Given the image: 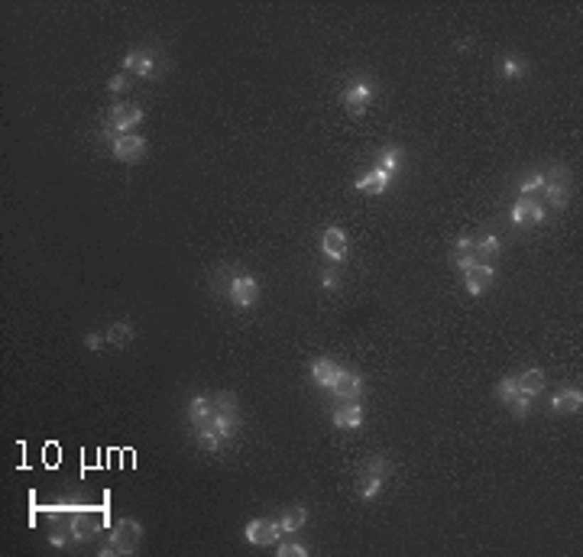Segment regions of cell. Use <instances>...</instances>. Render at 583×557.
Listing matches in <instances>:
<instances>
[{"mask_svg": "<svg viewBox=\"0 0 583 557\" xmlns=\"http://www.w3.org/2000/svg\"><path fill=\"white\" fill-rule=\"evenodd\" d=\"M139 538H143V525L133 519H124V521H117L114 531H110V544H104L101 554H133L139 544Z\"/></svg>", "mask_w": 583, "mask_h": 557, "instance_id": "cell-1", "label": "cell"}, {"mask_svg": "<svg viewBox=\"0 0 583 557\" xmlns=\"http://www.w3.org/2000/svg\"><path fill=\"white\" fill-rule=\"evenodd\" d=\"M114 156L120 162H130V166L146 159V139L137 133H120V136H114Z\"/></svg>", "mask_w": 583, "mask_h": 557, "instance_id": "cell-2", "label": "cell"}, {"mask_svg": "<svg viewBox=\"0 0 583 557\" xmlns=\"http://www.w3.org/2000/svg\"><path fill=\"white\" fill-rule=\"evenodd\" d=\"M139 120H143V110L137 104H114L110 107V130H117V136L120 133H133V126Z\"/></svg>", "mask_w": 583, "mask_h": 557, "instance_id": "cell-3", "label": "cell"}, {"mask_svg": "<svg viewBox=\"0 0 583 557\" xmlns=\"http://www.w3.org/2000/svg\"><path fill=\"white\" fill-rule=\"evenodd\" d=\"M230 298L237 308H253L256 298H260V286H256L253 276H237L230 282Z\"/></svg>", "mask_w": 583, "mask_h": 557, "instance_id": "cell-4", "label": "cell"}, {"mask_svg": "<svg viewBox=\"0 0 583 557\" xmlns=\"http://www.w3.org/2000/svg\"><path fill=\"white\" fill-rule=\"evenodd\" d=\"M247 541L250 544H276L279 535H282V528H279V521H269V519H253L247 525Z\"/></svg>", "mask_w": 583, "mask_h": 557, "instance_id": "cell-5", "label": "cell"}, {"mask_svg": "<svg viewBox=\"0 0 583 557\" xmlns=\"http://www.w3.org/2000/svg\"><path fill=\"white\" fill-rule=\"evenodd\" d=\"M464 278H466V292L480 295V292H486V288L493 286L496 272H493V266H486V263H470L464 269Z\"/></svg>", "mask_w": 583, "mask_h": 557, "instance_id": "cell-6", "label": "cell"}, {"mask_svg": "<svg viewBox=\"0 0 583 557\" xmlns=\"http://www.w3.org/2000/svg\"><path fill=\"white\" fill-rule=\"evenodd\" d=\"M97 528H101V519H97L95 509H78L72 519V538L78 541H91L97 535Z\"/></svg>", "mask_w": 583, "mask_h": 557, "instance_id": "cell-7", "label": "cell"}, {"mask_svg": "<svg viewBox=\"0 0 583 557\" xmlns=\"http://www.w3.org/2000/svg\"><path fill=\"white\" fill-rule=\"evenodd\" d=\"M373 101V88L370 85H353L350 91H343V107H347L350 117H363V110Z\"/></svg>", "mask_w": 583, "mask_h": 557, "instance_id": "cell-8", "label": "cell"}, {"mask_svg": "<svg viewBox=\"0 0 583 557\" xmlns=\"http://www.w3.org/2000/svg\"><path fill=\"white\" fill-rule=\"evenodd\" d=\"M331 392H334L341 402H357L360 392H363V379H360L357 373H347V369H343V373L337 376V382L331 386Z\"/></svg>", "mask_w": 583, "mask_h": 557, "instance_id": "cell-9", "label": "cell"}, {"mask_svg": "<svg viewBox=\"0 0 583 557\" xmlns=\"http://www.w3.org/2000/svg\"><path fill=\"white\" fill-rule=\"evenodd\" d=\"M567 198H570V178L567 175H561V182L557 178H547L545 175V188H541V201H551L554 207H564L567 205Z\"/></svg>", "mask_w": 583, "mask_h": 557, "instance_id": "cell-10", "label": "cell"}, {"mask_svg": "<svg viewBox=\"0 0 583 557\" xmlns=\"http://www.w3.org/2000/svg\"><path fill=\"white\" fill-rule=\"evenodd\" d=\"M321 249H324V256L334 259V263L347 259V237H343V230H337V227L324 230V237H321Z\"/></svg>", "mask_w": 583, "mask_h": 557, "instance_id": "cell-11", "label": "cell"}, {"mask_svg": "<svg viewBox=\"0 0 583 557\" xmlns=\"http://www.w3.org/2000/svg\"><path fill=\"white\" fill-rule=\"evenodd\" d=\"M512 220L515 224H541L545 220V207L535 198H518L515 207H512Z\"/></svg>", "mask_w": 583, "mask_h": 557, "instance_id": "cell-12", "label": "cell"}, {"mask_svg": "<svg viewBox=\"0 0 583 557\" xmlns=\"http://www.w3.org/2000/svg\"><path fill=\"white\" fill-rule=\"evenodd\" d=\"M124 68H127V75H139V78H149V75H153V52L133 49L130 55L124 59Z\"/></svg>", "mask_w": 583, "mask_h": 557, "instance_id": "cell-13", "label": "cell"}, {"mask_svg": "<svg viewBox=\"0 0 583 557\" xmlns=\"http://www.w3.org/2000/svg\"><path fill=\"white\" fill-rule=\"evenodd\" d=\"M334 425L337 428H360L363 425V409L360 402H341L334 409Z\"/></svg>", "mask_w": 583, "mask_h": 557, "instance_id": "cell-14", "label": "cell"}, {"mask_svg": "<svg viewBox=\"0 0 583 557\" xmlns=\"http://www.w3.org/2000/svg\"><path fill=\"white\" fill-rule=\"evenodd\" d=\"M341 373H343V369L337 367L334 359H318V363H314V367H311V379L318 382V386H324V389H331V386H334V382H337V376H341Z\"/></svg>", "mask_w": 583, "mask_h": 557, "instance_id": "cell-15", "label": "cell"}, {"mask_svg": "<svg viewBox=\"0 0 583 557\" xmlns=\"http://www.w3.org/2000/svg\"><path fill=\"white\" fill-rule=\"evenodd\" d=\"M580 405H583L580 389H561L554 396V411H561V415H574V411H580Z\"/></svg>", "mask_w": 583, "mask_h": 557, "instance_id": "cell-16", "label": "cell"}, {"mask_svg": "<svg viewBox=\"0 0 583 557\" xmlns=\"http://www.w3.org/2000/svg\"><path fill=\"white\" fill-rule=\"evenodd\" d=\"M389 172H383V169H373L370 175H363L357 182V191H363V195H383L386 191V185H389Z\"/></svg>", "mask_w": 583, "mask_h": 557, "instance_id": "cell-17", "label": "cell"}, {"mask_svg": "<svg viewBox=\"0 0 583 557\" xmlns=\"http://www.w3.org/2000/svg\"><path fill=\"white\" fill-rule=\"evenodd\" d=\"M133 337H137V330H133V324H127V321L110 324L107 334H104V340H107L110 347H127Z\"/></svg>", "mask_w": 583, "mask_h": 557, "instance_id": "cell-18", "label": "cell"}, {"mask_svg": "<svg viewBox=\"0 0 583 557\" xmlns=\"http://www.w3.org/2000/svg\"><path fill=\"white\" fill-rule=\"evenodd\" d=\"M305 519H308L305 509H301V506H292V509H285V512H282V519H279V528L295 535V531H299V528L305 525Z\"/></svg>", "mask_w": 583, "mask_h": 557, "instance_id": "cell-19", "label": "cell"}, {"mask_svg": "<svg viewBox=\"0 0 583 557\" xmlns=\"http://www.w3.org/2000/svg\"><path fill=\"white\" fill-rule=\"evenodd\" d=\"M518 389H522L525 396H538L541 389H545V373L541 369H528V373L518 376Z\"/></svg>", "mask_w": 583, "mask_h": 557, "instance_id": "cell-20", "label": "cell"}, {"mask_svg": "<svg viewBox=\"0 0 583 557\" xmlns=\"http://www.w3.org/2000/svg\"><path fill=\"white\" fill-rule=\"evenodd\" d=\"M389 470H392V467H389L386 457H370L360 477H383V480H386V477H389Z\"/></svg>", "mask_w": 583, "mask_h": 557, "instance_id": "cell-21", "label": "cell"}, {"mask_svg": "<svg viewBox=\"0 0 583 557\" xmlns=\"http://www.w3.org/2000/svg\"><path fill=\"white\" fill-rule=\"evenodd\" d=\"M383 483H386L383 477H360V496H363V499H376L379 490H383Z\"/></svg>", "mask_w": 583, "mask_h": 557, "instance_id": "cell-22", "label": "cell"}, {"mask_svg": "<svg viewBox=\"0 0 583 557\" xmlns=\"http://www.w3.org/2000/svg\"><path fill=\"white\" fill-rule=\"evenodd\" d=\"M509 409H512V418H518V421H522V418H528V409H532V396H525V392H522V396H515V399L509 402Z\"/></svg>", "mask_w": 583, "mask_h": 557, "instance_id": "cell-23", "label": "cell"}, {"mask_svg": "<svg viewBox=\"0 0 583 557\" xmlns=\"http://www.w3.org/2000/svg\"><path fill=\"white\" fill-rule=\"evenodd\" d=\"M399 159H402L399 146H389L386 153H383V162H379V169H383V172H389V175H392V172L399 169Z\"/></svg>", "mask_w": 583, "mask_h": 557, "instance_id": "cell-24", "label": "cell"}, {"mask_svg": "<svg viewBox=\"0 0 583 557\" xmlns=\"http://www.w3.org/2000/svg\"><path fill=\"white\" fill-rule=\"evenodd\" d=\"M515 396H522V389H518V379H512V376H509V379L499 382V399H503L506 405H509Z\"/></svg>", "mask_w": 583, "mask_h": 557, "instance_id": "cell-25", "label": "cell"}, {"mask_svg": "<svg viewBox=\"0 0 583 557\" xmlns=\"http://www.w3.org/2000/svg\"><path fill=\"white\" fill-rule=\"evenodd\" d=\"M474 253H483V256H496V253H499V237H486V240L474 243Z\"/></svg>", "mask_w": 583, "mask_h": 557, "instance_id": "cell-26", "label": "cell"}, {"mask_svg": "<svg viewBox=\"0 0 583 557\" xmlns=\"http://www.w3.org/2000/svg\"><path fill=\"white\" fill-rule=\"evenodd\" d=\"M279 557H308V548L295 541H285V544H279Z\"/></svg>", "mask_w": 583, "mask_h": 557, "instance_id": "cell-27", "label": "cell"}, {"mask_svg": "<svg viewBox=\"0 0 583 557\" xmlns=\"http://www.w3.org/2000/svg\"><path fill=\"white\" fill-rule=\"evenodd\" d=\"M107 88H110V91H114V94H124V91H127V88H130V75H127V72L114 75V78H110V85H107Z\"/></svg>", "mask_w": 583, "mask_h": 557, "instance_id": "cell-28", "label": "cell"}, {"mask_svg": "<svg viewBox=\"0 0 583 557\" xmlns=\"http://www.w3.org/2000/svg\"><path fill=\"white\" fill-rule=\"evenodd\" d=\"M503 72L509 75V78H518V75H525V65L518 59H506L503 62Z\"/></svg>", "mask_w": 583, "mask_h": 557, "instance_id": "cell-29", "label": "cell"}, {"mask_svg": "<svg viewBox=\"0 0 583 557\" xmlns=\"http://www.w3.org/2000/svg\"><path fill=\"white\" fill-rule=\"evenodd\" d=\"M85 344H87V350H101L104 337H101V334H87V337H85Z\"/></svg>", "mask_w": 583, "mask_h": 557, "instance_id": "cell-30", "label": "cell"}, {"mask_svg": "<svg viewBox=\"0 0 583 557\" xmlns=\"http://www.w3.org/2000/svg\"><path fill=\"white\" fill-rule=\"evenodd\" d=\"M321 282H324V288H334L337 286V272H324V276H321Z\"/></svg>", "mask_w": 583, "mask_h": 557, "instance_id": "cell-31", "label": "cell"}, {"mask_svg": "<svg viewBox=\"0 0 583 557\" xmlns=\"http://www.w3.org/2000/svg\"><path fill=\"white\" fill-rule=\"evenodd\" d=\"M457 249H474V240H470V237H464V240H457Z\"/></svg>", "mask_w": 583, "mask_h": 557, "instance_id": "cell-32", "label": "cell"}]
</instances>
